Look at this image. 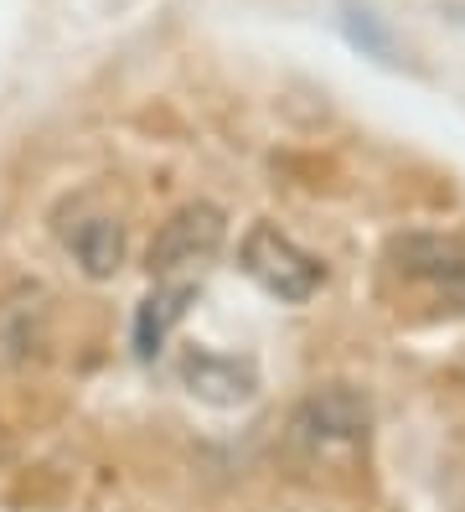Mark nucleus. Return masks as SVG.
I'll return each instance as SVG.
<instances>
[{"label": "nucleus", "instance_id": "nucleus-2", "mask_svg": "<svg viewBox=\"0 0 465 512\" xmlns=\"http://www.w3.org/2000/svg\"><path fill=\"white\" fill-rule=\"evenodd\" d=\"M228 244V218L223 207L212 202H186L161 223V233L150 238V254H145V269L150 280H176L186 269H202L223 254Z\"/></svg>", "mask_w": 465, "mask_h": 512}, {"label": "nucleus", "instance_id": "nucleus-3", "mask_svg": "<svg viewBox=\"0 0 465 512\" xmlns=\"http://www.w3.org/2000/svg\"><path fill=\"white\" fill-rule=\"evenodd\" d=\"M290 430L310 450H352L372 430V399L357 383H321L295 404Z\"/></svg>", "mask_w": 465, "mask_h": 512}, {"label": "nucleus", "instance_id": "nucleus-11", "mask_svg": "<svg viewBox=\"0 0 465 512\" xmlns=\"http://www.w3.org/2000/svg\"><path fill=\"white\" fill-rule=\"evenodd\" d=\"M455 16H460V21H465V6H455Z\"/></svg>", "mask_w": 465, "mask_h": 512}, {"label": "nucleus", "instance_id": "nucleus-4", "mask_svg": "<svg viewBox=\"0 0 465 512\" xmlns=\"http://www.w3.org/2000/svg\"><path fill=\"white\" fill-rule=\"evenodd\" d=\"M388 259L403 280H419L434 290H460L465 285V244L450 233H398L388 244Z\"/></svg>", "mask_w": 465, "mask_h": 512}, {"label": "nucleus", "instance_id": "nucleus-6", "mask_svg": "<svg viewBox=\"0 0 465 512\" xmlns=\"http://www.w3.org/2000/svg\"><path fill=\"white\" fill-rule=\"evenodd\" d=\"M42 300L47 295L31 290V285H21V290H11L6 300H0V363L21 368V363L37 357L42 326H47V306H42Z\"/></svg>", "mask_w": 465, "mask_h": 512}, {"label": "nucleus", "instance_id": "nucleus-5", "mask_svg": "<svg viewBox=\"0 0 465 512\" xmlns=\"http://www.w3.org/2000/svg\"><path fill=\"white\" fill-rule=\"evenodd\" d=\"M181 378L207 404H248L254 399V368L238 363V357H223V352H186Z\"/></svg>", "mask_w": 465, "mask_h": 512}, {"label": "nucleus", "instance_id": "nucleus-7", "mask_svg": "<svg viewBox=\"0 0 465 512\" xmlns=\"http://www.w3.org/2000/svg\"><path fill=\"white\" fill-rule=\"evenodd\" d=\"M68 254L83 264L88 280H114L119 264H124V223L119 218H78L68 233H62Z\"/></svg>", "mask_w": 465, "mask_h": 512}, {"label": "nucleus", "instance_id": "nucleus-1", "mask_svg": "<svg viewBox=\"0 0 465 512\" xmlns=\"http://www.w3.org/2000/svg\"><path fill=\"white\" fill-rule=\"evenodd\" d=\"M238 264L259 290H269L274 300H290V306H300V300H310L326 285V264L316 254H305L295 238L279 233L274 223H254L243 233Z\"/></svg>", "mask_w": 465, "mask_h": 512}, {"label": "nucleus", "instance_id": "nucleus-9", "mask_svg": "<svg viewBox=\"0 0 465 512\" xmlns=\"http://www.w3.org/2000/svg\"><path fill=\"white\" fill-rule=\"evenodd\" d=\"M347 37L367 52V57H393V42H388V32L378 26V16H372L367 6L357 11V6H347Z\"/></svg>", "mask_w": 465, "mask_h": 512}, {"label": "nucleus", "instance_id": "nucleus-10", "mask_svg": "<svg viewBox=\"0 0 465 512\" xmlns=\"http://www.w3.org/2000/svg\"><path fill=\"white\" fill-rule=\"evenodd\" d=\"M11 456H16V445H11V435H6V430H0V466H6Z\"/></svg>", "mask_w": 465, "mask_h": 512}, {"label": "nucleus", "instance_id": "nucleus-8", "mask_svg": "<svg viewBox=\"0 0 465 512\" xmlns=\"http://www.w3.org/2000/svg\"><path fill=\"white\" fill-rule=\"evenodd\" d=\"M192 295H197V285H192V280H161V285H155V290L140 300V311H135V352L145 357V363L166 347L171 326L186 316Z\"/></svg>", "mask_w": 465, "mask_h": 512}]
</instances>
